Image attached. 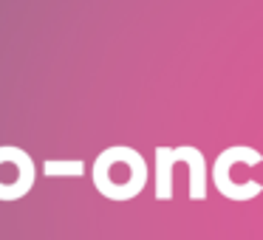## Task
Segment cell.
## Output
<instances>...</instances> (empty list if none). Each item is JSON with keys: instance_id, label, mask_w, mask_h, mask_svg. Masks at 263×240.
I'll return each instance as SVG.
<instances>
[{"instance_id": "6da1fadb", "label": "cell", "mask_w": 263, "mask_h": 240, "mask_svg": "<svg viewBox=\"0 0 263 240\" xmlns=\"http://www.w3.org/2000/svg\"><path fill=\"white\" fill-rule=\"evenodd\" d=\"M93 181H97V189L108 198H130L133 192L142 189L144 181V167L142 158L133 155L127 147H114L105 150L97 158V167H93Z\"/></svg>"}, {"instance_id": "7a4b0ae2", "label": "cell", "mask_w": 263, "mask_h": 240, "mask_svg": "<svg viewBox=\"0 0 263 240\" xmlns=\"http://www.w3.org/2000/svg\"><path fill=\"white\" fill-rule=\"evenodd\" d=\"M34 158L23 147L3 144L0 147V201H20L34 187Z\"/></svg>"}, {"instance_id": "3957f363", "label": "cell", "mask_w": 263, "mask_h": 240, "mask_svg": "<svg viewBox=\"0 0 263 240\" xmlns=\"http://www.w3.org/2000/svg\"><path fill=\"white\" fill-rule=\"evenodd\" d=\"M43 172L46 175H82L85 172V164L82 161H43Z\"/></svg>"}]
</instances>
